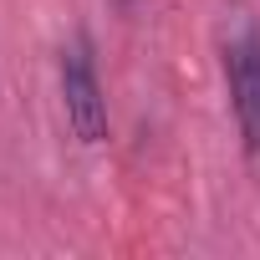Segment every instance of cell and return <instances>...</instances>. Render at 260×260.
Masks as SVG:
<instances>
[{"label":"cell","instance_id":"obj_1","mask_svg":"<svg viewBox=\"0 0 260 260\" xmlns=\"http://www.w3.org/2000/svg\"><path fill=\"white\" fill-rule=\"evenodd\" d=\"M61 112H67V127L77 143L92 148L107 138V97H102V77H97L87 36L61 46Z\"/></svg>","mask_w":260,"mask_h":260},{"label":"cell","instance_id":"obj_2","mask_svg":"<svg viewBox=\"0 0 260 260\" xmlns=\"http://www.w3.org/2000/svg\"><path fill=\"white\" fill-rule=\"evenodd\" d=\"M224 82H230V107L240 122V138L250 153H260V31L240 21L224 36Z\"/></svg>","mask_w":260,"mask_h":260}]
</instances>
